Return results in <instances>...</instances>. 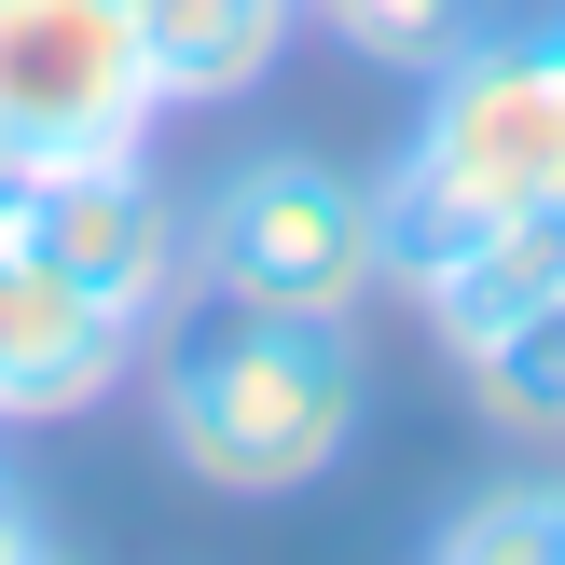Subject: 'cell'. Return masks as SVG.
<instances>
[{"mask_svg": "<svg viewBox=\"0 0 565 565\" xmlns=\"http://www.w3.org/2000/svg\"><path fill=\"white\" fill-rule=\"evenodd\" d=\"M373 428V345L359 318H263V303H193L152 345V441L180 483L276 511L318 497Z\"/></svg>", "mask_w": 565, "mask_h": 565, "instance_id": "cell-1", "label": "cell"}, {"mask_svg": "<svg viewBox=\"0 0 565 565\" xmlns=\"http://www.w3.org/2000/svg\"><path fill=\"white\" fill-rule=\"evenodd\" d=\"M373 207H386V276L441 263L469 221L565 207V14L552 28H469L441 55L401 166L373 180Z\"/></svg>", "mask_w": 565, "mask_h": 565, "instance_id": "cell-2", "label": "cell"}, {"mask_svg": "<svg viewBox=\"0 0 565 565\" xmlns=\"http://www.w3.org/2000/svg\"><path fill=\"white\" fill-rule=\"evenodd\" d=\"M193 235V303H263V318H359L386 290V207L373 180L318 152H248L207 180Z\"/></svg>", "mask_w": 565, "mask_h": 565, "instance_id": "cell-3", "label": "cell"}, {"mask_svg": "<svg viewBox=\"0 0 565 565\" xmlns=\"http://www.w3.org/2000/svg\"><path fill=\"white\" fill-rule=\"evenodd\" d=\"M166 125L125 0H0V180L138 152Z\"/></svg>", "mask_w": 565, "mask_h": 565, "instance_id": "cell-4", "label": "cell"}, {"mask_svg": "<svg viewBox=\"0 0 565 565\" xmlns=\"http://www.w3.org/2000/svg\"><path fill=\"white\" fill-rule=\"evenodd\" d=\"M14 235L42 248L70 290H97L125 331H166L180 290H193V235H180V207H166L152 152H83V166L14 180Z\"/></svg>", "mask_w": 565, "mask_h": 565, "instance_id": "cell-5", "label": "cell"}, {"mask_svg": "<svg viewBox=\"0 0 565 565\" xmlns=\"http://www.w3.org/2000/svg\"><path fill=\"white\" fill-rule=\"evenodd\" d=\"M138 345H152V331H125L97 290H70V276L14 235V180H0V428L97 414L110 386L138 373Z\"/></svg>", "mask_w": 565, "mask_h": 565, "instance_id": "cell-6", "label": "cell"}, {"mask_svg": "<svg viewBox=\"0 0 565 565\" xmlns=\"http://www.w3.org/2000/svg\"><path fill=\"white\" fill-rule=\"evenodd\" d=\"M290 14H303V0H125V28H138V55H152V97L166 110L263 97V70L290 55Z\"/></svg>", "mask_w": 565, "mask_h": 565, "instance_id": "cell-7", "label": "cell"}, {"mask_svg": "<svg viewBox=\"0 0 565 565\" xmlns=\"http://www.w3.org/2000/svg\"><path fill=\"white\" fill-rule=\"evenodd\" d=\"M456 373H469V414H483V428L565 441V290L524 303V318H497L483 345H456Z\"/></svg>", "mask_w": 565, "mask_h": 565, "instance_id": "cell-8", "label": "cell"}, {"mask_svg": "<svg viewBox=\"0 0 565 565\" xmlns=\"http://www.w3.org/2000/svg\"><path fill=\"white\" fill-rule=\"evenodd\" d=\"M303 14H318L359 70H414V83H428L441 55L483 28V0H303Z\"/></svg>", "mask_w": 565, "mask_h": 565, "instance_id": "cell-9", "label": "cell"}, {"mask_svg": "<svg viewBox=\"0 0 565 565\" xmlns=\"http://www.w3.org/2000/svg\"><path fill=\"white\" fill-rule=\"evenodd\" d=\"M0 565H83V552L55 539V524L28 511V497H0Z\"/></svg>", "mask_w": 565, "mask_h": 565, "instance_id": "cell-10", "label": "cell"}, {"mask_svg": "<svg viewBox=\"0 0 565 565\" xmlns=\"http://www.w3.org/2000/svg\"><path fill=\"white\" fill-rule=\"evenodd\" d=\"M428 565H469V552H428Z\"/></svg>", "mask_w": 565, "mask_h": 565, "instance_id": "cell-11", "label": "cell"}, {"mask_svg": "<svg viewBox=\"0 0 565 565\" xmlns=\"http://www.w3.org/2000/svg\"><path fill=\"white\" fill-rule=\"evenodd\" d=\"M0 497H14V483H0Z\"/></svg>", "mask_w": 565, "mask_h": 565, "instance_id": "cell-12", "label": "cell"}]
</instances>
